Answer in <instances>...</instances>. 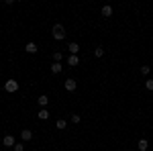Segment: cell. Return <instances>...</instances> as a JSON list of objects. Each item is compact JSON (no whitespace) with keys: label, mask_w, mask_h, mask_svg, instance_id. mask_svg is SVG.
<instances>
[{"label":"cell","mask_w":153,"mask_h":151,"mask_svg":"<svg viewBox=\"0 0 153 151\" xmlns=\"http://www.w3.org/2000/svg\"><path fill=\"white\" fill-rule=\"evenodd\" d=\"M2 143H4V147H14L16 143H14V137L12 135H6L4 139H2Z\"/></svg>","instance_id":"obj_6"},{"label":"cell","mask_w":153,"mask_h":151,"mask_svg":"<svg viewBox=\"0 0 153 151\" xmlns=\"http://www.w3.org/2000/svg\"><path fill=\"white\" fill-rule=\"evenodd\" d=\"M12 151H25V145L23 143H16V145L12 147Z\"/></svg>","instance_id":"obj_18"},{"label":"cell","mask_w":153,"mask_h":151,"mask_svg":"<svg viewBox=\"0 0 153 151\" xmlns=\"http://www.w3.org/2000/svg\"><path fill=\"white\" fill-rule=\"evenodd\" d=\"M4 90H6L8 94L16 92V90H19V82H16V80H8L6 84H4Z\"/></svg>","instance_id":"obj_2"},{"label":"cell","mask_w":153,"mask_h":151,"mask_svg":"<svg viewBox=\"0 0 153 151\" xmlns=\"http://www.w3.org/2000/svg\"><path fill=\"white\" fill-rule=\"evenodd\" d=\"M102 16H106V19H108V16H112V6H108V4L102 6Z\"/></svg>","instance_id":"obj_12"},{"label":"cell","mask_w":153,"mask_h":151,"mask_svg":"<svg viewBox=\"0 0 153 151\" xmlns=\"http://www.w3.org/2000/svg\"><path fill=\"white\" fill-rule=\"evenodd\" d=\"M55 127H57V129H59V131H63V129L68 127V123H65V121H63V118H59L57 123H55Z\"/></svg>","instance_id":"obj_14"},{"label":"cell","mask_w":153,"mask_h":151,"mask_svg":"<svg viewBox=\"0 0 153 151\" xmlns=\"http://www.w3.org/2000/svg\"><path fill=\"white\" fill-rule=\"evenodd\" d=\"M149 71H151V68H149V65H141V74H143V76H147Z\"/></svg>","instance_id":"obj_17"},{"label":"cell","mask_w":153,"mask_h":151,"mask_svg":"<svg viewBox=\"0 0 153 151\" xmlns=\"http://www.w3.org/2000/svg\"><path fill=\"white\" fill-rule=\"evenodd\" d=\"M47 104H49V96H45V94H43V96H39V106H41V108H45Z\"/></svg>","instance_id":"obj_11"},{"label":"cell","mask_w":153,"mask_h":151,"mask_svg":"<svg viewBox=\"0 0 153 151\" xmlns=\"http://www.w3.org/2000/svg\"><path fill=\"white\" fill-rule=\"evenodd\" d=\"M39 118H41V121H47L49 118V110L47 108H41V110H39Z\"/></svg>","instance_id":"obj_13"},{"label":"cell","mask_w":153,"mask_h":151,"mask_svg":"<svg viewBox=\"0 0 153 151\" xmlns=\"http://www.w3.org/2000/svg\"><path fill=\"white\" fill-rule=\"evenodd\" d=\"M51 35H53V39H55V41L65 39V29H63V25L55 23V25H53V29H51Z\"/></svg>","instance_id":"obj_1"},{"label":"cell","mask_w":153,"mask_h":151,"mask_svg":"<svg viewBox=\"0 0 153 151\" xmlns=\"http://www.w3.org/2000/svg\"><path fill=\"white\" fill-rule=\"evenodd\" d=\"M145 88H147V90H153V80H151V78L145 80Z\"/></svg>","instance_id":"obj_19"},{"label":"cell","mask_w":153,"mask_h":151,"mask_svg":"<svg viewBox=\"0 0 153 151\" xmlns=\"http://www.w3.org/2000/svg\"><path fill=\"white\" fill-rule=\"evenodd\" d=\"M25 51H27V53H37V51H39V47H37V43L29 41V43L25 45Z\"/></svg>","instance_id":"obj_4"},{"label":"cell","mask_w":153,"mask_h":151,"mask_svg":"<svg viewBox=\"0 0 153 151\" xmlns=\"http://www.w3.org/2000/svg\"><path fill=\"white\" fill-rule=\"evenodd\" d=\"M94 55H96V57H104V47H96Z\"/></svg>","instance_id":"obj_15"},{"label":"cell","mask_w":153,"mask_h":151,"mask_svg":"<svg viewBox=\"0 0 153 151\" xmlns=\"http://www.w3.org/2000/svg\"><path fill=\"white\" fill-rule=\"evenodd\" d=\"M63 88H65L68 92H74V90L78 88V82H76V80H71V78H68V80L63 82Z\"/></svg>","instance_id":"obj_3"},{"label":"cell","mask_w":153,"mask_h":151,"mask_svg":"<svg viewBox=\"0 0 153 151\" xmlns=\"http://www.w3.org/2000/svg\"><path fill=\"white\" fill-rule=\"evenodd\" d=\"M71 123L78 125V123H80V115H71Z\"/></svg>","instance_id":"obj_20"},{"label":"cell","mask_w":153,"mask_h":151,"mask_svg":"<svg viewBox=\"0 0 153 151\" xmlns=\"http://www.w3.org/2000/svg\"><path fill=\"white\" fill-rule=\"evenodd\" d=\"M61 70H63V65H61V63H51V74H55V76H57V74H61Z\"/></svg>","instance_id":"obj_7"},{"label":"cell","mask_w":153,"mask_h":151,"mask_svg":"<svg viewBox=\"0 0 153 151\" xmlns=\"http://www.w3.org/2000/svg\"><path fill=\"white\" fill-rule=\"evenodd\" d=\"M21 139H23V141H31V139H33V131L23 129V131H21Z\"/></svg>","instance_id":"obj_5"},{"label":"cell","mask_w":153,"mask_h":151,"mask_svg":"<svg viewBox=\"0 0 153 151\" xmlns=\"http://www.w3.org/2000/svg\"><path fill=\"white\" fill-rule=\"evenodd\" d=\"M137 147H139V151H147V149H149V143H147V139H141L139 143H137Z\"/></svg>","instance_id":"obj_10"},{"label":"cell","mask_w":153,"mask_h":151,"mask_svg":"<svg viewBox=\"0 0 153 151\" xmlns=\"http://www.w3.org/2000/svg\"><path fill=\"white\" fill-rule=\"evenodd\" d=\"M61 57H63V55H61L59 51H55V53H53V63H59V61H61Z\"/></svg>","instance_id":"obj_16"},{"label":"cell","mask_w":153,"mask_h":151,"mask_svg":"<svg viewBox=\"0 0 153 151\" xmlns=\"http://www.w3.org/2000/svg\"><path fill=\"white\" fill-rule=\"evenodd\" d=\"M68 49H70V55H78L80 45H78V43H70V47H68Z\"/></svg>","instance_id":"obj_8"},{"label":"cell","mask_w":153,"mask_h":151,"mask_svg":"<svg viewBox=\"0 0 153 151\" xmlns=\"http://www.w3.org/2000/svg\"><path fill=\"white\" fill-rule=\"evenodd\" d=\"M78 63H80V57H78V55H70V57H68V65L74 68V65H78Z\"/></svg>","instance_id":"obj_9"}]
</instances>
